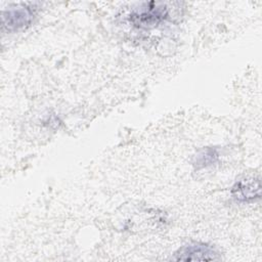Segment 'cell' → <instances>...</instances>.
I'll return each mask as SVG.
<instances>
[{"label":"cell","instance_id":"3","mask_svg":"<svg viewBox=\"0 0 262 262\" xmlns=\"http://www.w3.org/2000/svg\"><path fill=\"white\" fill-rule=\"evenodd\" d=\"M172 259L175 261H213L218 259V253L209 244L192 242L178 249Z\"/></svg>","mask_w":262,"mask_h":262},{"label":"cell","instance_id":"5","mask_svg":"<svg viewBox=\"0 0 262 262\" xmlns=\"http://www.w3.org/2000/svg\"><path fill=\"white\" fill-rule=\"evenodd\" d=\"M218 152L213 147H206L200 150L194 157L193 165L199 170L214 165L218 161Z\"/></svg>","mask_w":262,"mask_h":262},{"label":"cell","instance_id":"2","mask_svg":"<svg viewBox=\"0 0 262 262\" xmlns=\"http://www.w3.org/2000/svg\"><path fill=\"white\" fill-rule=\"evenodd\" d=\"M36 14L34 4H20L2 11V29L7 32H15L31 25Z\"/></svg>","mask_w":262,"mask_h":262},{"label":"cell","instance_id":"1","mask_svg":"<svg viewBox=\"0 0 262 262\" xmlns=\"http://www.w3.org/2000/svg\"><path fill=\"white\" fill-rule=\"evenodd\" d=\"M169 15L168 7L164 3H143L138 8L133 9L130 20L139 28L155 27L165 20Z\"/></svg>","mask_w":262,"mask_h":262},{"label":"cell","instance_id":"4","mask_svg":"<svg viewBox=\"0 0 262 262\" xmlns=\"http://www.w3.org/2000/svg\"><path fill=\"white\" fill-rule=\"evenodd\" d=\"M231 194L235 201L241 203H250L260 199V180H239L231 189Z\"/></svg>","mask_w":262,"mask_h":262}]
</instances>
